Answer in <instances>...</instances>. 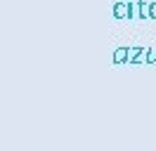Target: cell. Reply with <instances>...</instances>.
I'll return each mask as SVG.
<instances>
[{"mask_svg": "<svg viewBox=\"0 0 156 151\" xmlns=\"http://www.w3.org/2000/svg\"><path fill=\"white\" fill-rule=\"evenodd\" d=\"M137 7V19H149V2L147 0H135Z\"/></svg>", "mask_w": 156, "mask_h": 151, "instance_id": "cell-4", "label": "cell"}, {"mask_svg": "<svg viewBox=\"0 0 156 151\" xmlns=\"http://www.w3.org/2000/svg\"><path fill=\"white\" fill-rule=\"evenodd\" d=\"M147 50H149V47H130V64H142V61H147Z\"/></svg>", "mask_w": 156, "mask_h": 151, "instance_id": "cell-2", "label": "cell"}, {"mask_svg": "<svg viewBox=\"0 0 156 151\" xmlns=\"http://www.w3.org/2000/svg\"><path fill=\"white\" fill-rule=\"evenodd\" d=\"M149 19H156V0L149 2Z\"/></svg>", "mask_w": 156, "mask_h": 151, "instance_id": "cell-7", "label": "cell"}, {"mask_svg": "<svg viewBox=\"0 0 156 151\" xmlns=\"http://www.w3.org/2000/svg\"><path fill=\"white\" fill-rule=\"evenodd\" d=\"M128 2V19H137V7H135V0H126Z\"/></svg>", "mask_w": 156, "mask_h": 151, "instance_id": "cell-5", "label": "cell"}, {"mask_svg": "<svg viewBox=\"0 0 156 151\" xmlns=\"http://www.w3.org/2000/svg\"><path fill=\"white\" fill-rule=\"evenodd\" d=\"M147 64H156V47L147 50Z\"/></svg>", "mask_w": 156, "mask_h": 151, "instance_id": "cell-6", "label": "cell"}, {"mask_svg": "<svg viewBox=\"0 0 156 151\" xmlns=\"http://www.w3.org/2000/svg\"><path fill=\"white\" fill-rule=\"evenodd\" d=\"M111 14H114V19H128V2L126 0H116L114 7H111Z\"/></svg>", "mask_w": 156, "mask_h": 151, "instance_id": "cell-1", "label": "cell"}, {"mask_svg": "<svg viewBox=\"0 0 156 151\" xmlns=\"http://www.w3.org/2000/svg\"><path fill=\"white\" fill-rule=\"evenodd\" d=\"M111 59H114V64H128L130 61V47H116Z\"/></svg>", "mask_w": 156, "mask_h": 151, "instance_id": "cell-3", "label": "cell"}]
</instances>
